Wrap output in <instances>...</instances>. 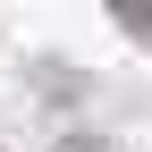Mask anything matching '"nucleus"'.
Here are the masks:
<instances>
[{
  "instance_id": "f257e3e1",
  "label": "nucleus",
  "mask_w": 152,
  "mask_h": 152,
  "mask_svg": "<svg viewBox=\"0 0 152 152\" xmlns=\"http://www.w3.org/2000/svg\"><path fill=\"white\" fill-rule=\"evenodd\" d=\"M110 17H118L127 34H152V0H110Z\"/></svg>"
}]
</instances>
